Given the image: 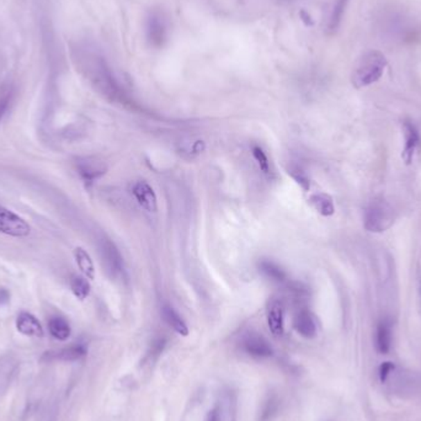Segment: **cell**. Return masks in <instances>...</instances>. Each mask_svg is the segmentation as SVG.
Segmentation results:
<instances>
[{
  "mask_svg": "<svg viewBox=\"0 0 421 421\" xmlns=\"http://www.w3.org/2000/svg\"><path fill=\"white\" fill-rule=\"evenodd\" d=\"M73 60L93 88L111 101H123V90L116 80L106 60L95 51L78 46L71 49Z\"/></svg>",
  "mask_w": 421,
  "mask_h": 421,
  "instance_id": "1",
  "label": "cell"
},
{
  "mask_svg": "<svg viewBox=\"0 0 421 421\" xmlns=\"http://www.w3.org/2000/svg\"><path fill=\"white\" fill-rule=\"evenodd\" d=\"M387 67V58L379 51H368L356 62L351 82L356 89L365 88L382 78Z\"/></svg>",
  "mask_w": 421,
  "mask_h": 421,
  "instance_id": "2",
  "label": "cell"
},
{
  "mask_svg": "<svg viewBox=\"0 0 421 421\" xmlns=\"http://www.w3.org/2000/svg\"><path fill=\"white\" fill-rule=\"evenodd\" d=\"M365 228L372 233H382L394 223L392 206L383 198H376L365 211Z\"/></svg>",
  "mask_w": 421,
  "mask_h": 421,
  "instance_id": "3",
  "label": "cell"
},
{
  "mask_svg": "<svg viewBox=\"0 0 421 421\" xmlns=\"http://www.w3.org/2000/svg\"><path fill=\"white\" fill-rule=\"evenodd\" d=\"M98 254L105 274L108 275L110 279L120 277L123 271V257L115 243L108 238L101 239L98 243Z\"/></svg>",
  "mask_w": 421,
  "mask_h": 421,
  "instance_id": "4",
  "label": "cell"
},
{
  "mask_svg": "<svg viewBox=\"0 0 421 421\" xmlns=\"http://www.w3.org/2000/svg\"><path fill=\"white\" fill-rule=\"evenodd\" d=\"M76 169L84 185L90 187L108 173V164L98 157H80L76 160Z\"/></svg>",
  "mask_w": 421,
  "mask_h": 421,
  "instance_id": "5",
  "label": "cell"
},
{
  "mask_svg": "<svg viewBox=\"0 0 421 421\" xmlns=\"http://www.w3.org/2000/svg\"><path fill=\"white\" fill-rule=\"evenodd\" d=\"M0 233L14 238H25L31 233V227L19 214L0 205Z\"/></svg>",
  "mask_w": 421,
  "mask_h": 421,
  "instance_id": "6",
  "label": "cell"
},
{
  "mask_svg": "<svg viewBox=\"0 0 421 421\" xmlns=\"http://www.w3.org/2000/svg\"><path fill=\"white\" fill-rule=\"evenodd\" d=\"M241 347L248 355L257 359H268L274 355V349L263 335L257 333L246 334L241 340Z\"/></svg>",
  "mask_w": 421,
  "mask_h": 421,
  "instance_id": "7",
  "label": "cell"
},
{
  "mask_svg": "<svg viewBox=\"0 0 421 421\" xmlns=\"http://www.w3.org/2000/svg\"><path fill=\"white\" fill-rule=\"evenodd\" d=\"M133 197L136 198L138 205L147 212H157L158 209V198L153 187H151L146 180H138L133 182L131 187Z\"/></svg>",
  "mask_w": 421,
  "mask_h": 421,
  "instance_id": "8",
  "label": "cell"
},
{
  "mask_svg": "<svg viewBox=\"0 0 421 421\" xmlns=\"http://www.w3.org/2000/svg\"><path fill=\"white\" fill-rule=\"evenodd\" d=\"M85 355H87V346L83 344H74L60 350L44 352L42 361H78Z\"/></svg>",
  "mask_w": 421,
  "mask_h": 421,
  "instance_id": "9",
  "label": "cell"
},
{
  "mask_svg": "<svg viewBox=\"0 0 421 421\" xmlns=\"http://www.w3.org/2000/svg\"><path fill=\"white\" fill-rule=\"evenodd\" d=\"M403 132H404L405 146L402 153V159L404 160L405 164L409 165L413 162L416 151L420 149V135L415 126L409 121H405L403 123Z\"/></svg>",
  "mask_w": 421,
  "mask_h": 421,
  "instance_id": "10",
  "label": "cell"
},
{
  "mask_svg": "<svg viewBox=\"0 0 421 421\" xmlns=\"http://www.w3.org/2000/svg\"><path fill=\"white\" fill-rule=\"evenodd\" d=\"M15 325H17V332L25 336H30V338H42L44 336L42 324L40 323L39 319L31 313H19Z\"/></svg>",
  "mask_w": 421,
  "mask_h": 421,
  "instance_id": "11",
  "label": "cell"
},
{
  "mask_svg": "<svg viewBox=\"0 0 421 421\" xmlns=\"http://www.w3.org/2000/svg\"><path fill=\"white\" fill-rule=\"evenodd\" d=\"M293 327H295V332L306 339H312L317 335L318 327L316 318L312 313L306 309L300 311L295 314Z\"/></svg>",
  "mask_w": 421,
  "mask_h": 421,
  "instance_id": "12",
  "label": "cell"
},
{
  "mask_svg": "<svg viewBox=\"0 0 421 421\" xmlns=\"http://www.w3.org/2000/svg\"><path fill=\"white\" fill-rule=\"evenodd\" d=\"M147 36L151 44L155 47H160L166 39V26L163 17L158 14H152L148 19Z\"/></svg>",
  "mask_w": 421,
  "mask_h": 421,
  "instance_id": "13",
  "label": "cell"
},
{
  "mask_svg": "<svg viewBox=\"0 0 421 421\" xmlns=\"http://www.w3.org/2000/svg\"><path fill=\"white\" fill-rule=\"evenodd\" d=\"M266 317L270 332L275 336H282L284 333V311L282 303L279 301L273 302L268 306Z\"/></svg>",
  "mask_w": 421,
  "mask_h": 421,
  "instance_id": "14",
  "label": "cell"
},
{
  "mask_svg": "<svg viewBox=\"0 0 421 421\" xmlns=\"http://www.w3.org/2000/svg\"><path fill=\"white\" fill-rule=\"evenodd\" d=\"M162 317L164 319L165 323L169 325L175 333L182 336L189 335V327L185 323V320L180 317V314L176 312L175 309L169 304H165L162 308Z\"/></svg>",
  "mask_w": 421,
  "mask_h": 421,
  "instance_id": "15",
  "label": "cell"
},
{
  "mask_svg": "<svg viewBox=\"0 0 421 421\" xmlns=\"http://www.w3.org/2000/svg\"><path fill=\"white\" fill-rule=\"evenodd\" d=\"M73 255L78 268L82 271L83 276H85L88 280L95 279V265L89 252L82 246H77L73 252Z\"/></svg>",
  "mask_w": 421,
  "mask_h": 421,
  "instance_id": "16",
  "label": "cell"
},
{
  "mask_svg": "<svg viewBox=\"0 0 421 421\" xmlns=\"http://www.w3.org/2000/svg\"><path fill=\"white\" fill-rule=\"evenodd\" d=\"M309 203L312 205L318 214H322L324 217H330L335 212L333 198L329 196L328 194H324V192L314 194L309 198Z\"/></svg>",
  "mask_w": 421,
  "mask_h": 421,
  "instance_id": "17",
  "label": "cell"
},
{
  "mask_svg": "<svg viewBox=\"0 0 421 421\" xmlns=\"http://www.w3.org/2000/svg\"><path fill=\"white\" fill-rule=\"evenodd\" d=\"M17 367V361L12 357L6 356L0 359V394L4 393L9 387Z\"/></svg>",
  "mask_w": 421,
  "mask_h": 421,
  "instance_id": "18",
  "label": "cell"
},
{
  "mask_svg": "<svg viewBox=\"0 0 421 421\" xmlns=\"http://www.w3.org/2000/svg\"><path fill=\"white\" fill-rule=\"evenodd\" d=\"M49 334L60 341L69 339L71 334V324L63 317H52L49 322Z\"/></svg>",
  "mask_w": 421,
  "mask_h": 421,
  "instance_id": "19",
  "label": "cell"
},
{
  "mask_svg": "<svg viewBox=\"0 0 421 421\" xmlns=\"http://www.w3.org/2000/svg\"><path fill=\"white\" fill-rule=\"evenodd\" d=\"M392 345V327L387 320H382L378 324L377 332H376V346L378 352L387 354L390 350Z\"/></svg>",
  "mask_w": 421,
  "mask_h": 421,
  "instance_id": "20",
  "label": "cell"
},
{
  "mask_svg": "<svg viewBox=\"0 0 421 421\" xmlns=\"http://www.w3.org/2000/svg\"><path fill=\"white\" fill-rule=\"evenodd\" d=\"M15 88L10 82H4L0 84V122L6 117L8 110L10 109L11 103L14 100Z\"/></svg>",
  "mask_w": 421,
  "mask_h": 421,
  "instance_id": "21",
  "label": "cell"
},
{
  "mask_svg": "<svg viewBox=\"0 0 421 421\" xmlns=\"http://www.w3.org/2000/svg\"><path fill=\"white\" fill-rule=\"evenodd\" d=\"M71 290L73 295H76L79 301H84L90 295L92 286L85 276L74 275L71 280Z\"/></svg>",
  "mask_w": 421,
  "mask_h": 421,
  "instance_id": "22",
  "label": "cell"
},
{
  "mask_svg": "<svg viewBox=\"0 0 421 421\" xmlns=\"http://www.w3.org/2000/svg\"><path fill=\"white\" fill-rule=\"evenodd\" d=\"M259 268H260V271H261L268 279L274 281V282H277V284L284 282V280L287 277V275L284 273V268H280L277 264L273 263V261L263 260L261 263L259 264Z\"/></svg>",
  "mask_w": 421,
  "mask_h": 421,
  "instance_id": "23",
  "label": "cell"
},
{
  "mask_svg": "<svg viewBox=\"0 0 421 421\" xmlns=\"http://www.w3.org/2000/svg\"><path fill=\"white\" fill-rule=\"evenodd\" d=\"M347 3H349V0H336L333 11H332V15H330V20H329V30L330 31H335L339 26L340 22H341L343 15H344L345 9L347 6Z\"/></svg>",
  "mask_w": 421,
  "mask_h": 421,
  "instance_id": "24",
  "label": "cell"
},
{
  "mask_svg": "<svg viewBox=\"0 0 421 421\" xmlns=\"http://www.w3.org/2000/svg\"><path fill=\"white\" fill-rule=\"evenodd\" d=\"M289 174L304 191H308L311 189V180H309V178L307 175L306 171L300 168L298 165H291L290 168H289Z\"/></svg>",
  "mask_w": 421,
  "mask_h": 421,
  "instance_id": "25",
  "label": "cell"
},
{
  "mask_svg": "<svg viewBox=\"0 0 421 421\" xmlns=\"http://www.w3.org/2000/svg\"><path fill=\"white\" fill-rule=\"evenodd\" d=\"M252 154L255 162H257L259 169L261 170V173L265 175L270 174V162H268V155L264 152L263 148L260 146H252Z\"/></svg>",
  "mask_w": 421,
  "mask_h": 421,
  "instance_id": "26",
  "label": "cell"
},
{
  "mask_svg": "<svg viewBox=\"0 0 421 421\" xmlns=\"http://www.w3.org/2000/svg\"><path fill=\"white\" fill-rule=\"evenodd\" d=\"M394 370V365L392 362H383L379 366V379L381 382H386V379L388 378L389 373Z\"/></svg>",
  "mask_w": 421,
  "mask_h": 421,
  "instance_id": "27",
  "label": "cell"
},
{
  "mask_svg": "<svg viewBox=\"0 0 421 421\" xmlns=\"http://www.w3.org/2000/svg\"><path fill=\"white\" fill-rule=\"evenodd\" d=\"M276 409H277V403L274 402V400H270L268 404H266V408L264 409L263 420H268L270 415L276 413Z\"/></svg>",
  "mask_w": 421,
  "mask_h": 421,
  "instance_id": "28",
  "label": "cell"
},
{
  "mask_svg": "<svg viewBox=\"0 0 421 421\" xmlns=\"http://www.w3.org/2000/svg\"><path fill=\"white\" fill-rule=\"evenodd\" d=\"M206 421H222V409L219 405L214 406V409L208 413Z\"/></svg>",
  "mask_w": 421,
  "mask_h": 421,
  "instance_id": "29",
  "label": "cell"
},
{
  "mask_svg": "<svg viewBox=\"0 0 421 421\" xmlns=\"http://www.w3.org/2000/svg\"><path fill=\"white\" fill-rule=\"evenodd\" d=\"M10 302V292L6 287H0V306H6Z\"/></svg>",
  "mask_w": 421,
  "mask_h": 421,
  "instance_id": "30",
  "label": "cell"
},
{
  "mask_svg": "<svg viewBox=\"0 0 421 421\" xmlns=\"http://www.w3.org/2000/svg\"><path fill=\"white\" fill-rule=\"evenodd\" d=\"M420 291H421V284H420Z\"/></svg>",
  "mask_w": 421,
  "mask_h": 421,
  "instance_id": "31",
  "label": "cell"
}]
</instances>
